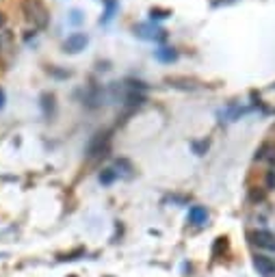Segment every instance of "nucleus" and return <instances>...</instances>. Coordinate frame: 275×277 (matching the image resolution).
<instances>
[{
  "instance_id": "nucleus-1",
  "label": "nucleus",
  "mask_w": 275,
  "mask_h": 277,
  "mask_svg": "<svg viewBox=\"0 0 275 277\" xmlns=\"http://www.w3.org/2000/svg\"><path fill=\"white\" fill-rule=\"evenodd\" d=\"M22 9L26 13V18H28L37 28H46V26H48L50 13H48V9H46V4L42 2V0H24Z\"/></svg>"
},
{
  "instance_id": "nucleus-2",
  "label": "nucleus",
  "mask_w": 275,
  "mask_h": 277,
  "mask_svg": "<svg viewBox=\"0 0 275 277\" xmlns=\"http://www.w3.org/2000/svg\"><path fill=\"white\" fill-rule=\"evenodd\" d=\"M132 30H134L136 37L146 39V42H162V39L167 37V30H162L154 24H136Z\"/></svg>"
},
{
  "instance_id": "nucleus-3",
  "label": "nucleus",
  "mask_w": 275,
  "mask_h": 277,
  "mask_svg": "<svg viewBox=\"0 0 275 277\" xmlns=\"http://www.w3.org/2000/svg\"><path fill=\"white\" fill-rule=\"evenodd\" d=\"M89 44V37L84 32H72V35L63 42V50L68 54H78L80 50H84V46Z\"/></svg>"
},
{
  "instance_id": "nucleus-4",
  "label": "nucleus",
  "mask_w": 275,
  "mask_h": 277,
  "mask_svg": "<svg viewBox=\"0 0 275 277\" xmlns=\"http://www.w3.org/2000/svg\"><path fill=\"white\" fill-rule=\"evenodd\" d=\"M252 242L262 249H269V252H275V234H271L269 230H256V232H252Z\"/></svg>"
},
{
  "instance_id": "nucleus-5",
  "label": "nucleus",
  "mask_w": 275,
  "mask_h": 277,
  "mask_svg": "<svg viewBox=\"0 0 275 277\" xmlns=\"http://www.w3.org/2000/svg\"><path fill=\"white\" fill-rule=\"evenodd\" d=\"M254 266H256V271L264 277L275 275V260L269 258V256H256V258H254Z\"/></svg>"
},
{
  "instance_id": "nucleus-6",
  "label": "nucleus",
  "mask_w": 275,
  "mask_h": 277,
  "mask_svg": "<svg viewBox=\"0 0 275 277\" xmlns=\"http://www.w3.org/2000/svg\"><path fill=\"white\" fill-rule=\"evenodd\" d=\"M167 82L172 84V87L188 89V91H193V89H198V87H200V82L195 80V78H186V76H169V78H167Z\"/></svg>"
},
{
  "instance_id": "nucleus-7",
  "label": "nucleus",
  "mask_w": 275,
  "mask_h": 277,
  "mask_svg": "<svg viewBox=\"0 0 275 277\" xmlns=\"http://www.w3.org/2000/svg\"><path fill=\"white\" fill-rule=\"evenodd\" d=\"M188 221H191L193 226H204L208 221V210L204 206H191L188 208Z\"/></svg>"
},
{
  "instance_id": "nucleus-8",
  "label": "nucleus",
  "mask_w": 275,
  "mask_h": 277,
  "mask_svg": "<svg viewBox=\"0 0 275 277\" xmlns=\"http://www.w3.org/2000/svg\"><path fill=\"white\" fill-rule=\"evenodd\" d=\"M154 58L160 63H174L178 58V52L174 48H158V50H154Z\"/></svg>"
},
{
  "instance_id": "nucleus-9",
  "label": "nucleus",
  "mask_w": 275,
  "mask_h": 277,
  "mask_svg": "<svg viewBox=\"0 0 275 277\" xmlns=\"http://www.w3.org/2000/svg\"><path fill=\"white\" fill-rule=\"evenodd\" d=\"M104 4H106V11H104V16H102L100 22L102 24H108L110 20H113L115 9H117V0H104Z\"/></svg>"
},
{
  "instance_id": "nucleus-10",
  "label": "nucleus",
  "mask_w": 275,
  "mask_h": 277,
  "mask_svg": "<svg viewBox=\"0 0 275 277\" xmlns=\"http://www.w3.org/2000/svg\"><path fill=\"white\" fill-rule=\"evenodd\" d=\"M42 106H44V113L50 115L52 108H54V96H52V94H44L42 96Z\"/></svg>"
},
{
  "instance_id": "nucleus-11",
  "label": "nucleus",
  "mask_w": 275,
  "mask_h": 277,
  "mask_svg": "<svg viewBox=\"0 0 275 277\" xmlns=\"http://www.w3.org/2000/svg\"><path fill=\"white\" fill-rule=\"evenodd\" d=\"M115 178H117V171H115V169H102L100 182H102V184H113Z\"/></svg>"
},
{
  "instance_id": "nucleus-12",
  "label": "nucleus",
  "mask_w": 275,
  "mask_h": 277,
  "mask_svg": "<svg viewBox=\"0 0 275 277\" xmlns=\"http://www.w3.org/2000/svg\"><path fill=\"white\" fill-rule=\"evenodd\" d=\"M150 16H152V20H165V18L172 16V11H169V9H158V6H152V9H150Z\"/></svg>"
},
{
  "instance_id": "nucleus-13",
  "label": "nucleus",
  "mask_w": 275,
  "mask_h": 277,
  "mask_svg": "<svg viewBox=\"0 0 275 277\" xmlns=\"http://www.w3.org/2000/svg\"><path fill=\"white\" fill-rule=\"evenodd\" d=\"M82 20H84V16H82V11H80V9H72L70 18H68V22H70V24H80Z\"/></svg>"
},
{
  "instance_id": "nucleus-14",
  "label": "nucleus",
  "mask_w": 275,
  "mask_h": 277,
  "mask_svg": "<svg viewBox=\"0 0 275 277\" xmlns=\"http://www.w3.org/2000/svg\"><path fill=\"white\" fill-rule=\"evenodd\" d=\"M191 148H193V152H195V154H198V156H202V154H204V152L208 150V143L204 141V143H198V141H193L191 143Z\"/></svg>"
},
{
  "instance_id": "nucleus-15",
  "label": "nucleus",
  "mask_w": 275,
  "mask_h": 277,
  "mask_svg": "<svg viewBox=\"0 0 275 277\" xmlns=\"http://www.w3.org/2000/svg\"><path fill=\"white\" fill-rule=\"evenodd\" d=\"M117 169H124V171H122L124 176H130V171H132L130 162H128V160H124V158H122V160H117Z\"/></svg>"
},
{
  "instance_id": "nucleus-16",
  "label": "nucleus",
  "mask_w": 275,
  "mask_h": 277,
  "mask_svg": "<svg viewBox=\"0 0 275 277\" xmlns=\"http://www.w3.org/2000/svg\"><path fill=\"white\" fill-rule=\"evenodd\" d=\"M48 72L52 76H56V78H68L70 76V72H58L56 68H48Z\"/></svg>"
},
{
  "instance_id": "nucleus-17",
  "label": "nucleus",
  "mask_w": 275,
  "mask_h": 277,
  "mask_svg": "<svg viewBox=\"0 0 275 277\" xmlns=\"http://www.w3.org/2000/svg\"><path fill=\"white\" fill-rule=\"evenodd\" d=\"M2 106H4V91L0 89V108H2Z\"/></svg>"
},
{
  "instance_id": "nucleus-18",
  "label": "nucleus",
  "mask_w": 275,
  "mask_h": 277,
  "mask_svg": "<svg viewBox=\"0 0 275 277\" xmlns=\"http://www.w3.org/2000/svg\"><path fill=\"white\" fill-rule=\"evenodd\" d=\"M4 22H6V18H4V13L0 11V28H2V26H4Z\"/></svg>"
},
{
  "instance_id": "nucleus-19",
  "label": "nucleus",
  "mask_w": 275,
  "mask_h": 277,
  "mask_svg": "<svg viewBox=\"0 0 275 277\" xmlns=\"http://www.w3.org/2000/svg\"><path fill=\"white\" fill-rule=\"evenodd\" d=\"M273 162H275V156H273Z\"/></svg>"
}]
</instances>
